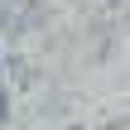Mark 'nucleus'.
I'll list each match as a JSON object with an SVG mask.
<instances>
[{
    "label": "nucleus",
    "mask_w": 130,
    "mask_h": 130,
    "mask_svg": "<svg viewBox=\"0 0 130 130\" xmlns=\"http://www.w3.org/2000/svg\"><path fill=\"white\" fill-rule=\"evenodd\" d=\"M68 130H82V125H68Z\"/></svg>",
    "instance_id": "nucleus-1"
}]
</instances>
